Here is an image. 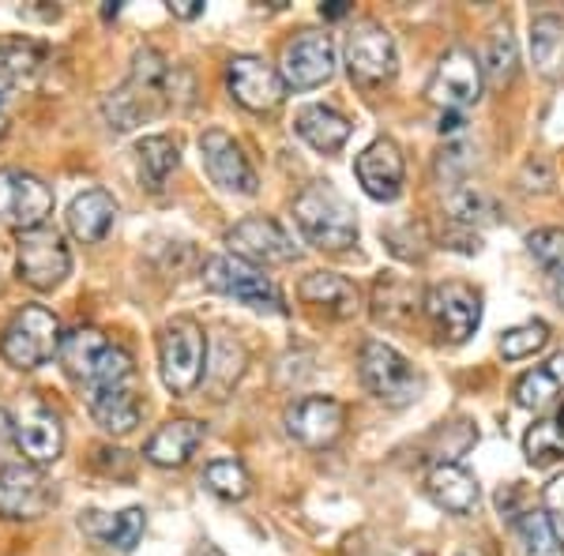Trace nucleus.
<instances>
[{
	"label": "nucleus",
	"instance_id": "e433bc0d",
	"mask_svg": "<svg viewBox=\"0 0 564 556\" xmlns=\"http://www.w3.org/2000/svg\"><path fill=\"white\" fill-rule=\"evenodd\" d=\"M527 249H531V257L542 263L545 271H550L553 279L564 275V230H534L527 237Z\"/></svg>",
	"mask_w": 564,
	"mask_h": 556
},
{
	"label": "nucleus",
	"instance_id": "a878e982",
	"mask_svg": "<svg viewBox=\"0 0 564 556\" xmlns=\"http://www.w3.org/2000/svg\"><path fill=\"white\" fill-rule=\"evenodd\" d=\"M294 129H297V135H302V140L308 143V148L321 151V154L339 151L343 143L350 140V121H347V117H343L339 109L321 106V102L297 109Z\"/></svg>",
	"mask_w": 564,
	"mask_h": 556
},
{
	"label": "nucleus",
	"instance_id": "39448f33",
	"mask_svg": "<svg viewBox=\"0 0 564 556\" xmlns=\"http://www.w3.org/2000/svg\"><path fill=\"white\" fill-rule=\"evenodd\" d=\"M159 369L162 384L174 395H188L199 388L207 372V339L196 320H170L159 335Z\"/></svg>",
	"mask_w": 564,
	"mask_h": 556
},
{
	"label": "nucleus",
	"instance_id": "f257e3e1",
	"mask_svg": "<svg viewBox=\"0 0 564 556\" xmlns=\"http://www.w3.org/2000/svg\"><path fill=\"white\" fill-rule=\"evenodd\" d=\"M193 102V79L185 68L170 65L159 50H140L132 57V76L106 98V121L117 132H129L135 124L162 117L177 106Z\"/></svg>",
	"mask_w": 564,
	"mask_h": 556
},
{
	"label": "nucleus",
	"instance_id": "aec40b11",
	"mask_svg": "<svg viewBox=\"0 0 564 556\" xmlns=\"http://www.w3.org/2000/svg\"><path fill=\"white\" fill-rule=\"evenodd\" d=\"M15 444L34 467L57 462L61 451H65V425H61V417L53 410L26 406L20 414V425H15Z\"/></svg>",
	"mask_w": 564,
	"mask_h": 556
},
{
	"label": "nucleus",
	"instance_id": "393cba45",
	"mask_svg": "<svg viewBox=\"0 0 564 556\" xmlns=\"http://www.w3.org/2000/svg\"><path fill=\"white\" fill-rule=\"evenodd\" d=\"M117 222V199L106 188H87L72 199L68 207V230L79 237L84 244H98L102 237L113 230Z\"/></svg>",
	"mask_w": 564,
	"mask_h": 556
},
{
	"label": "nucleus",
	"instance_id": "f3484780",
	"mask_svg": "<svg viewBox=\"0 0 564 556\" xmlns=\"http://www.w3.org/2000/svg\"><path fill=\"white\" fill-rule=\"evenodd\" d=\"M226 84H230V95L245 109H252V113H268V109H275L286 98V84H282L279 68H271L268 61L252 57V53L230 61Z\"/></svg>",
	"mask_w": 564,
	"mask_h": 556
},
{
	"label": "nucleus",
	"instance_id": "4c0bfd02",
	"mask_svg": "<svg viewBox=\"0 0 564 556\" xmlns=\"http://www.w3.org/2000/svg\"><path fill=\"white\" fill-rule=\"evenodd\" d=\"M542 500H545V515L561 519V523H564V473H557V478H553L550 486H545Z\"/></svg>",
	"mask_w": 564,
	"mask_h": 556
},
{
	"label": "nucleus",
	"instance_id": "6e6552de",
	"mask_svg": "<svg viewBox=\"0 0 564 556\" xmlns=\"http://www.w3.org/2000/svg\"><path fill=\"white\" fill-rule=\"evenodd\" d=\"M68 271L72 252L57 226H34V230L20 233V275L26 286L53 290L68 279Z\"/></svg>",
	"mask_w": 564,
	"mask_h": 556
},
{
	"label": "nucleus",
	"instance_id": "6ab92c4d",
	"mask_svg": "<svg viewBox=\"0 0 564 556\" xmlns=\"http://www.w3.org/2000/svg\"><path fill=\"white\" fill-rule=\"evenodd\" d=\"M354 173H358V185L366 188L372 199L391 204V199H399L403 181H406L403 151L391 140H372L369 148L358 154V162H354Z\"/></svg>",
	"mask_w": 564,
	"mask_h": 556
},
{
	"label": "nucleus",
	"instance_id": "a19ab883",
	"mask_svg": "<svg viewBox=\"0 0 564 556\" xmlns=\"http://www.w3.org/2000/svg\"><path fill=\"white\" fill-rule=\"evenodd\" d=\"M12 87H15V76H12V68H8L4 53H0V102H4V98L12 95Z\"/></svg>",
	"mask_w": 564,
	"mask_h": 556
},
{
	"label": "nucleus",
	"instance_id": "c03bdc74",
	"mask_svg": "<svg viewBox=\"0 0 564 556\" xmlns=\"http://www.w3.org/2000/svg\"><path fill=\"white\" fill-rule=\"evenodd\" d=\"M553 297H557V305L564 308V275L553 279Z\"/></svg>",
	"mask_w": 564,
	"mask_h": 556
},
{
	"label": "nucleus",
	"instance_id": "20e7f679",
	"mask_svg": "<svg viewBox=\"0 0 564 556\" xmlns=\"http://www.w3.org/2000/svg\"><path fill=\"white\" fill-rule=\"evenodd\" d=\"M61 342H65V335H61L57 316L42 305H23L0 335V358L12 369L31 372L53 361V353H61Z\"/></svg>",
	"mask_w": 564,
	"mask_h": 556
},
{
	"label": "nucleus",
	"instance_id": "a211bd4d",
	"mask_svg": "<svg viewBox=\"0 0 564 556\" xmlns=\"http://www.w3.org/2000/svg\"><path fill=\"white\" fill-rule=\"evenodd\" d=\"M53 486L31 462H12L0 470V515L4 519H39L50 512Z\"/></svg>",
	"mask_w": 564,
	"mask_h": 556
},
{
	"label": "nucleus",
	"instance_id": "412c9836",
	"mask_svg": "<svg viewBox=\"0 0 564 556\" xmlns=\"http://www.w3.org/2000/svg\"><path fill=\"white\" fill-rule=\"evenodd\" d=\"M425 492L433 497L436 508H444V512H452V515H470L481 500L475 473L467 467H459V462H436L430 470V478H425Z\"/></svg>",
	"mask_w": 564,
	"mask_h": 556
},
{
	"label": "nucleus",
	"instance_id": "4be33fe9",
	"mask_svg": "<svg viewBox=\"0 0 564 556\" xmlns=\"http://www.w3.org/2000/svg\"><path fill=\"white\" fill-rule=\"evenodd\" d=\"M297 297L305 305L321 308L332 320H350L358 313V286L350 279L335 275V271H313V275H305L302 286H297Z\"/></svg>",
	"mask_w": 564,
	"mask_h": 556
},
{
	"label": "nucleus",
	"instance_id": "1a4fd4ad",
	"mask_svg": "<svg viewBox=\"0 0 564 556\" xmlns=\"http://www.w3.org/2000/svg\"><path fill=\"white\" fill-rule=\"evenodd\" d=\"M425 313L444 342H467L481 324V297L467 282H441L425 294Z\"/></svg>",
	"mask_w": 564,
	"mask_h": 556
},
{
	"label": "nucleus",
	"instance_id": "37998d69",
	"mask_svg": "<svg viewBox=\"0 0 564 556\" xmlns=\"http://www.w3.org/2000/svg\"><path fill=\"white\" fill-rule=\"evenodd\" d=\"M8 436H12V417H8V410H0V448L8 444Z\"/></svg>",
	"mask_w": 564,
	"mask_h": 556
},
{
	"label": "nucleus",
	"instance_id": "c9c22d12",
	"mask_svg": "<svg viewBox=\"0 0 564 556\" xmlns=\"http://www.w3.org/2000/svg\"><path fill=\"white\" fill-rule=\"evenodd\" d=\"M452 215H456V222L475 226V222H494V218L500 215V207L489 193H481V188L470 185V188H459V193L452 196Z\"/></svg>",
	"mask_w": 564,
	"mask_h": 556
},
{
	"label": "nucleus",
	"instance_id": "423d86ee",
	"mask_svg": "<svg viewBox=\"0 0 564 556\" xmlns=\"http://www.w3.org/2000/svg\"><path fill=\"white\" fill-rule=\"evenodd\" d=\"M358 372H361V384L388 406H406L422 395V377L414 372V364L406 361L395 346H388L380 339H369L361 346Z\"/></svg>",
	"mask_w": 564,
	"mask_h": 556
},
{
	"label": "nucleus",
	"instance_id": "2f4dec72",
	"mask_svg": "<svg viewBox=\"0 0 564 556\" xmlns=\"http://www.w3.org/2000/svg\"><path fill=\"white\" fill-rule=\"evenodd\" d=\"M204 486L223 500H245L252 489V478L238 459H215L204 467Z\"/></svg>",
	"mask_w": 564,
	"mask_h": 556
},
{
	"label": "nucleus",
	"instance_id": "ddd939ff",
	"mask_svg": "<svg viewBox=\"0 0 564 556\" xmlns=\"http://www.w3.org/2000/svg\"><path fill=\"white\" fill-rule=\"evenodd\" d=\"M282 84L290 90H313L324 87L335 76V45L321 31H302L282 50Z\"/></svg>",
	"mask_w": 564,
	"mask_h": 556
},
{
	"label": "nucleus",
	"instance_id": "72a5a7b5",
	"mask_svg": "<svg viewBox=\"0 0 564 556\" xmlns=\"http://www.w3.org/2000/svg\"><path fill=\"white\" fill-rule=\"evenodd\" d=\"M520 534H523L527 556H564V542L557 534V523H553L545 512H523Z\"/></svg>",
	"mask_w": 564,
	"mask_h": 556
},
{
	"label": "nucleus",
	"instance_id": "a18cd8bd",
	"mask_svg": "<svg viewBox=\"0 0 564 556\" xmlns=\"http://www.w3.org/2000/svg\"><path fill=\"white\" fill-rule=\"evenodd\" d=\"M4 132H8V121H4V113H0V140H4Z\"/></svg>",
	"mask_w": 564,
	"mask_h": 556
},
{
	"label": "nucleus",
	"instance_id": "bb28decb",
	"mask_svg": "<svg viewBox=\"0 0 564 556\" xmlns=\"http://www.w3.org/2000/svg\"><path fill=\"white\" fill-rule=\"evenodd\" d=\"M531 57L542 76L564 79V15H534L531 20Z\"/></svg>",
	"mask_w": 564,
	"mask_h": 556
},
{
	"label": "nucleus",
	"instance_id": "79ce46f5",
	"mask_svg": "<svg viewBox=\"0 0 564 556\" xmlns=\"http://www.w3.org/2000/svg\"><path fill=\"white\" fill-rule=\"evenodd\" d=\"M347 12H350L347 0H327V4H321V15H324V20H343Z\"/></svg>",
	"mask_w": 564,
	"mask_h": 556
},
{
	"label": "nucleus",
	"instance_id": "7c9ffc66",
	"mask_svg": "<svg viewBox=\"0 0 564 556\" xmlns=\"http://www.w3.org/2000/svg\"><path fill=\"white\" fill-rule=\"evenodd\" d=\"M143 523H148V519H143V508H124L121 515L106 519V523L90 519V531L102 537L106 545H117L121 553H132L143 537Z\"/></svg>",
	"mask_w": 564,
	"mask_h": 556
},
{
	"label": "nucleus",
	"instance_id": "f8f14e48",
	"mask_svg": "<svg viewBox=\"0 0 564 556\" xmlns=\"http://www.w3.org/2000/svg\"><path fill=\"white\" fill-rule=\"evenodd\" d=\"M347 72L354 84L380 87L399 72V53L380 23H361L347 39Z\"/></svg>",
	"mask_w": 564,
	"mask_h": 556
},
{
	"label": "nucleus",
	"instance_id": "f704fd0d",
	"mask_svg": "<svg viewBox=\"0 0 564 556\" xmlns=\"http://www.w3.org/2000/svg\"><path fill=\"white\" fill-rule=\"evenodd\" d=\"M545 342H550V324L527 320V324L500 335V353H505L508 361H523V358H534L539 350H545Z\"/></svg>",
	"mask_w": 564,
	"mask_h": 556
},
{
	"label": "nucleus",
	"instance_id": "9b49d317",
	"mask_svg": "<svg viewBox=\"0 0 564 556\" xmlns=\"http://www.w3.org/2000/svg\"><path fill=\"white\" fill-rule=\"evenodd\" d=\"M53 211V193L42 177L26 170H0V222L15 230L45 226V215Z\"/></svg>",
	"mask_w": 564,
	"mask_h": 556
},
{
	"label": "nucleus",
	"instance_id": "5701e85b",
	"mask_svg": "<svg viewBox=\"0 0 564 556\" xmlns=\"http://www.w3.org/2000/svg\"><path fill=\"white\" fill-rule=\"evenodd\" d=\"M199 444H204V425L193 422V417H177V422H166L151 436L143 455H148V462H154V467L170 470V467H185Z\"/></svg>",
	"mask_w": 564,
	"mask_h": 556
},
{
	"label": "nucleus",
	"instance_id": "7ed1b4c3",
	"mask_svg": "<svg viewBox=\"0 0 564 556\" xmlns=\"http://www.w3.org/2000/svg\"><path fill=\"white\" fill-rule=\"evenodd\" d=\"M294 218H297V230H302V237L313 249L343 252L358 241L354 207L335 193L327 181H316V185H308L305 193L294 199Z\"/></svg>",
	"mask_w": 564,
	"mask_h": 556
},
{
	"label": "nucleus",
	"instance_id": "dca6fc26",
	"mask_svg": "<svg viewBox=\"0 0 564 556\" xmlns=\"http://www.w3.org/2000/svg\"><path fill=\"white\" fill-rule=\"evenodd\" d=\"M226 244H230V257H241L249 263H290L297 257V244L275 218H263V215H252V218H241L230 233H226Z\"/></svg>",
	"mask_w": 564,
	"mask_h": 556
},
{
	"label": "nucleus",
	"instance_id": "4468645a",
	"mask_svg": "<svg viewBox=\"0 0 564 556\" xmlns=\"http://www.w3.org/2000/svg\"><path fill=\"white\" fill-rule=\"evenodd\" d=\"M199 159H204L207 177H212L218 188L238 193V196H257V188H260L257 170L249 166V159H245L241 143L234 140V135H226L223 129H207L199 135Z\"/></svg>",
	"mask_w": 564,
	"mask_h": 556
},
{
	"label": "nucleus",
	"instance_id": "ea45409f",
	"mask_svg": "<svg viewBox=\"0 0 564 556\" xmlns=\"http://www.w3.org/2000/svg\"><path fill=\"white\" fill-rule=\"evenodd\" d=\"M463 124H467V121H463L459 109H444V113H441V124H436V129H441V135H459V132H463Z\"/></svg>",
	"mask_w": 564,
	"mask_h": 556
},
{
	"label": "nucleus",
	"instance_id": "58836bf2",
	"mask_svg": "<svg viewBox=\"0 0 564 556\" xmlns=\"http://www.w3.org/2000/svg\"><path fill=\"white\" fill-rule=\"evenodd\" d=\"M170 12H174L177 20H196V15L204 12V0H170Z\"/></svg>",
	"mask_w": 564,
	"mask_h": 556
},
{
	"label": "nucleus",
	"instance_id": "c756f323",
	"mask_svg": "<svg viewBox=\"0 0 564 556\" xmlns=\"http://www.w3.org/2000/svg\"><path fill=\"white\" fill-rule=\"evenodd\" d=\"M523 455L531 467H553L564 459V428L557 422H534L523 436Z\"/></svg>",
	"mask_w": 564,
	"mask_h": 556
},
{
	"label": "nucleus",
	"instance_id": "9d476101",
	"mask_svg": "<svg viewBox=\"0 0 564 556\" xmlns=\"http://www.w3.org/2000/svg\"><path fill=\"white\" fill-rule=\"evenodd\" d=\"M481 84H486V76H481V61H475V53L470 50L456 45V50L444 53L441 65L433 68L425 95H430V102L441 106V109H467L481 98Z\"/></svg>",
	"mask_w": 564,
	"mask_h": 556
},
{
	"label": "nucleus",
	"instance_id": "c85d7f7f",
	"mask_svg": "<svg viewBox=\"0 0 564 556\" xmlns=\"http://www.w3.org/2000/svg\"><path fill=\"white\" fill-rule=\"evenodd\" d=\"M135 154H140L143 181H148V188H154V193L166 185V177L177 170V162H181L177 140H170V135H143Z\"/></svg>",
	"mask_w": 564,
	"mask_h": 556
},
{
	"label": "nucleus",
	"instance_id": "0eeeda50",
	"mask_svg": "<svg viewBox=\"0 0 564 556\" xmlns=\"http://www.w3.org/2000/svg\"><path fill=\"white\" fill-rule=\"evenodd\" d=\"M204 282H207V290H215V294H223V297L241 301V305L257 308V313H286V305H282L275 282L263 275V268H257V263H249V260H241V257H215V260H207Z\"/></svg>",
	"mask_w": 564,
	"mask_h": 556
},
{
	"label": "nucleus",
	"instance_id": "473e14b6",
	"mask_svg": "<svg viewBox=\"0 0 564 556\" xmlns=\"http://www.w3.org/2000/svg\"><path fill=\"white\" fill-rule=\"evenodd\" d=\"M481 76L489 79V87H508L516 76V42L512 34L505 31H494V39L486 45V57H481Z\"/></svg>",
	"mask_w": 564,
	"mask_h": 556
},
{
	"label": "nucleus",
	"instance_id": "cd10ccee",
	"mask_svg": "<svg viewBox=\"0 0 564 556\" xmlns=\"http://www.w3.org/2000/svg\"><path fill=\"white\" fill-rule=\"evenodd\" d=\"M557 395H564V353H553L545 364L516 380V403L527 410H545Z\"/></svg>",
	"mask_w": 564,
	"mask_h": 556
},
{
	"label": "nucleus",
	"instance_id": "f03ea898",
	"mask_svg": "<svg viewBox=\"0 0 564 556\" xmlns=\"http://www.w3.org/2000/svg\"><path fill=\"white\" fill-rule=\"evenodd\" d=\"M61 364L76 384H84V391H98V388H121L132 384L135 369L132 358L106 339L95 327H76V331L65 335L61 342Z\"/></svg>",
	"mask_w": 564,
	"mask_h": 556
},
{
	"label": "nucleus",
	"instance_id": "b1692460",
	"mask_svg": "<svg viewBox=\"0 0 564 556\" xmlns=\"http://www.w3.org/2000/svg\"><path fill=\"white\" fill-rule=\"evenodd\" d=\"M87 410L106 433L124 436L140 425V395H135V384H121V388H98L87 391Z\"/></svg>",
	"mask_w": 564,
	"mask_h": 556
},
{
	"label": "nucleus",
	"instance_id": "2eb2a0df",
	"mask_svg": "<svg viewBox=\"0 0 564 556\" xmlns=\"http://www.w3.org/2000/svg\"><path fill=\"white\" fill-rule=\"evenodd\" d=\"M347 428V406L327 395H305L286 410V433L302 448H332Z\"/></svg>",
	"mask_w": 564,
	"mask_h": 556
},
{
	"label": "nucleus",
	"instance_id": "49530a36",
	"mask_svg": "<svg viewBox=\"0 0 564 556\" xmlns=\"http://www.w3.org/2000/svg\"><path fill=\"white\" fill-rule=\"evenodd\" d=\"M557 425L564 428V403H561V410H557Z\"/></svg>",
	"mask_w": 564,
	"mask_h": 556
}]
</instances>
